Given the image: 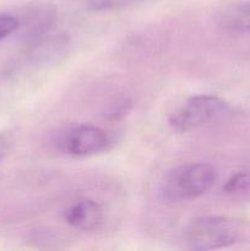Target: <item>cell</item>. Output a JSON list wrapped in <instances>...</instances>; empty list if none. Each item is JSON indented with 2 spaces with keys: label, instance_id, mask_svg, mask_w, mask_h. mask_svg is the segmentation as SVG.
<instances>
[{
  "label": "cell",
  "instance_id": "1",
  "mask_svg": "<svg viewBox=\"0 0 250 251\" xmlns=\"http://www.w3.org/2000/svg\"><path fill=\"white\" fill-rule=\"evenodd\" d=\"M218 174L208 163H186L175 167L163 176L159 196L168 203L195 200L212 189Z\"/></svg>",
  "mask_w": 250,
  "mask_h": 251
},
{
  "label": "cell",
  "instance_id": "2",
  "mask_svg": "<svg viewBox=\"0 0 250 251\" xmlns=\"http://www.w3.org/2000/svg\"><path fill=\"white\" fill-rule=\"evenodd\" d=\"M239 238V223L221 216L196 218L185 230L186 247L195 251L225 249L238 243Z\"/></svg>",
  "mask_w": 250,
  "mask_h": 251
},
{
  "label": "cell",
  "instance_id": "3",
  "mask_svg": "<svg viewBox=\"0 0 250 251\" xmlns=\"http://www.w3.org/2000/svg\"><path fill=\"white\" fill-rule=\"evenodd\" d=\"M114 141L107 130L91 124H75L63 127L53 137L59 152L71 157H90L107 152Z\"/></svg>",
  "mask_w": 250,
  "mask_h": 251
},
{
  "label": "cell",
  "instance_id": "4",
  "mask_svg": "<svg viewBox=\"0 0 250 251\" xmlns=\"http://www.w3.org/2000/svg\"><path fill=\"white\" fill-rule=\"evenodd\" d=\"M230 110L229 103L213 95H198L190 97L169 115V125L178 132H188L202 127Z\"/></svg>",
  "mask_w": 250,
  "mask_h": 251
},
{
  "label": "cell",
  "instance_id": "5",
  "mask_svg": "<svg viewBox=\"0 0 250 251\" xmlns=\"http://www.w3.org/2000/svg\"><path fill=\"white\" fill-rule=\"evenodd\" d=\"M63 217L74 229L96 232L104 222V211L97 201L92 199H80L66 207Z\"/></svg>",
  "mask_w": 250,
  "mask_h": 251
},
{
  "label": "cell",
  "instance_id": "6",
  "mask_svg": "<svg viewBox=\"0 0 250 251\" xmlns=\"http://www.w3.org/2000/svg\"><path fill=\"white\" fill-rule=\"evenodd\" d=\"M216 25L230 33H250V0H237L216 11Z\"/></svg>",
  "mask_w": 250,
  "mask_h": 251
},
{
  "label": "cell",
  "instance_id": "7",
  "mask_svg": "<svg viewBox=\"0 0 250 251\" xmlns=\"http://www.w3.org/2000/svg\"><path fill=\"white\" fill-rule=\"evenodd\" d=\"M223 191L233 196L250 195V171L232 174L223 185Z\"/></svg>",
  "mask_w": 250,
  "mask_h": 251
},
{
  "label": "cell",
  "instance_id": "8",
  "mask_svg": "<svg viewBox=\"0 0 250 251\" xmlns=\"http://www.w3.org/2000/svg\"><path fill=\"white\" fill-rule=\"evenodd\" d=\"M136 0H87V5L95 11H109L127 6Z\"/></svg>",
  "mask_w": 250,
  "mask_h": 251
},
{
  "label": "cell",
  "instance_id": "9",
  "mask_svg": "<svg viewBox=\"0 0 250 251\" xmlns=\"http://www.w3.org/2000/svg\"><path fill=\"white\" fill-rule=\"evenodd\" d=\"M20 26V21L11 14H0V41L14 33Z\"/></svg>",
  "mask_w": 250,
  "mask_h": 251
},
{
  "label": "cell",
  "instance_id": "10",
  "mask_svg": "<svg viewBox=\"0 0 250 251\" xmlns=\"http://www.w3.org/2000/svg\"><path fill=\"white\" fill-rule=\"evenodd\" d=\"M10 144H11V140H10L9 135L0 134V163L6 156L7 151L10 149Z\"/></svg>",
  "mask_w": 250,
  "mask_h": 251
}]
</instances>
